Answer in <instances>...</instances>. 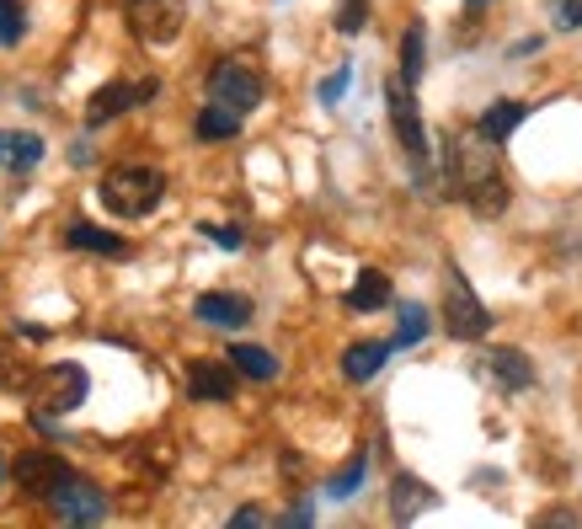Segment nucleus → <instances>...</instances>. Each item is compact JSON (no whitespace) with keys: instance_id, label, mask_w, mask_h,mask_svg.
<instances>
[{"instance_id":"f257e3e1","label":"nucleus","mask_w":582,"mask_h":529,"mask_svg":"<svg viewBox=\"0 0 582 529\" xmlns=\"http://www.w3.org/2000/svg\"><path fill=\"white\" fill-rule=\"evenodd\" d=\"M444 187L476 219H497L513 204V183H508V172L497 160V145L481 139V134H460L449 145V156H444Z\"/></svg>"},{"instance_id":"f03ea898","label":"nucleus","mask_w":582,"mask_h":529,"mask_svg":"<svg viewBox=\"0 0 582 529\" xmlns=\"http://www.w3.org/2000/svg\"><path fill=\"white\" fill-rule=\"evenodd\" d=\"M96 198H102V209L118 219H145L160 209V198H166V172H155V166H113V172H102V187H96Z\"/></svg>"},{"instance_id":"7ed1b4c3","label":"nucleus","mask_w":582,"mask_h":529,"mask_svg":"<svg viewBox=\"0 0 582 529\" xmlns=\"http://www.w3.org/2000/svg\"><path fill=\"white\" fill-rule=\"evenodd\" d=\"M385 107H391V128H396V139H401V151H406V160H412V172L428 177V156H433L428 128H423V113H417V96H412V86H406L401 75L385 86Z\"/></svg>"},{"instance_id":"20e7f679","label":"nucleus","mask_w":582,"mask_h":529,"mask_svg":"<svg viewBox=\"0 0 582 529\" xmlns=\"http://www.w3.org/2000/svg\"><path fill=\"white\" fill-rule=\"evenodd\" d=\"M444 326H449V338H460V343H476V338H487V326H491L487 305L476 300L470 279H465L455 262H449V273H444Z\"/></svg>"},{"instance_id":"39448f33","label":"nucleus","mask_w":582,"mask_h":529,"mask_svg":"<svg viewBox=\"0 0 582 529\" xmlns=\"http://www.w3.org/2000/svg\"><path fill=\"white\" fill-rule=\"evenodd\" d=\"M128 32L150 49H166L183 38V22H187V0H128Z\"/></svg>"},{"instance_id":"423d86ee","label":"nucleus","mask_w":582,"mask_h":529,"mask_svg":"<svg viewBox=\"0 0 582 529\" xmlns=\"http://www.w3.org/2000/svg\"><path fill=\"white\" fill-rule=\"evenodd\" d=\"M262 96H268V81L246 60H219L209 70V102H219V107H236L246 118L251 107H262Z\"/></svg>"},{"instance_id":"0eeeda50","label":"nucleus","mask_w":582,"mask_h":529,"mask_svg":"<svg viewBox=\"0 0 582 529\" xmlns=\"http://www.w3.org/2000/svg\"><path fill=\"white\" fill-rule=\"evenodd\" d=\"M86 391H92V374L81 370V364H49V370L38 374V406H43V417H64V412H75V406H86Z\"/></svg>"},{"instance_id":"6e6552de","label":"nucleus","mask_w":582,"mask_h":529,"mask_svg":"<svg viewBox=\"0 0 582 529\" xmlns=\"http://www.w3.org/2000/svg\"><path fill=\"white\" fill-rule=\"evenodd\" d=\"M11 481L28 492V498H49L60 481H70L75 470H70V460L64 455H54V449H22L17 460H11Z\"/></svg>"},{"instance_id":"1a4fd4ad","label":"nucleus","mask_w":582,"mask_h":529,"mask_svg":"<svg viewBox=\"0 0 582 529\" xmlns=\"http://www.w3.org/2000/svg\"><path fill=\"white\" fill-rule=\"evenodd\" d=\"M43 502L54 508V519H64V525H102L107 519V492L92 487V481H81V476L60 481Z\"/></svg>"},{"instance_id":"9d476101","label":"nucleus","mask_w":582,"mask_h":529,"mask_svg":"<svg viewBox=\"0 0 582 529\" xmlns=\"http://www.w3.org/2000/svg\"><path fill=\"white\" fill-rule=\"evenodd\" d=\"M155 92H160L155 81H107V86H102V92H92V102H86V128L113 124L118 113L139 107V102H150Z\"/></svg>"},{"instance_id":"9b49d317","label":"nucleus","mask_w":582,"mask_h":529,"mask_svg":"<svg viewBox=\"0 0 582 529\" xmlns=\"http://www.w3.org/2000/svg\"><path fill=\"white\" fill-rule=\"evenodd\" d=\"M187 396H193V402H230V396H236V370H230V359H193V364H187Z\"/></svg>"},{"instance_id":"f8f14e48","label":"nucleus","mask_w":582,"mask_h":529,"mask_svg":"<svg viewBox=\"0 0 582 529\" xmlns=\"http://www.w3.org/2000/svg\"><path fill=\"white\" fill-rule=\"evenodd\" d=\"M193 315L204 321V326H219V332H236L251 321V300L236 294V289H209V294H198L193 300Z\"/></svg>"},{"instance_id":"ddd939ff","label":"nucleus","mask_w":582,"mask_h":529,"mask_svg":"<svg viewBox=\"0 0 582 529\" xmlns=\"http://www.w3.org/2000/svg\"><path fill=\"white\" fill-rule=\"evenodd\" d=\"M523 118H529V107L508 96V102H491L487 113H481V124H476V134H481V139H491V145H508V139L519 134V124H523Z\"/></svg>"},{"instance_id":"4468645a","label":"nucleus","mask_w":582,"mask_h":529,"mask_svg":"<svg viewBox=\"0 0 582 529\" xmlns=\"http://www.w3.org/2000/svg\"><path fill=\"white\" fill-rule=\"evenodd\" d=\"M64 247L96 251V257H128V241L113 236V230H102V225H92V219H75V225L64 230Z\"/></svg>"},{"instance_id":"2eb2a0df","label":"nucleus","mask_w":582,"mask_h":529,"mask_svg":"<svg viewBox=\"0 0 582 529\" xmlns=\"http://www.w3.org/2000/svg\"><path fill=\"white\" fill-rule=\"evenodd\" d=\"M481 364H487V370L497 374V380H502L508 391H529V385H534V364L523 359L519 348H491Z\"/></svg>"},{"instance_id":"dca6fc26","label":"nucleus","mask_w":582,"mask_h":529,"mask_svg":"<svg viewBox=\"0 0 582 529\" xmlns=\"http://www.w3.org/2000/svg\"><path fill=\"white\" fill-rule=\"evenodd\" d=\"M423 70H428V28L423 22H406V32H401V81L417 92Z\"/></svg>"},{"instance_id":"f3484780","label":"nucleus","mask_w":582,"mask_h":529,"mask_svg":"<svg viewBox=\"0 0 582 529\" xmlns=\"http://www.w3.org/2000/svg\"><path fill=\"white\" fill-rule=\"evenodd\" d=\"M385 359H391V343H353L342 353V374L353 385H364V380H374V374L385 370Z\"/></svg>"},{"instance_id":"a211bd4d","label":"nucleus","mask_w":582,"mask_h":529,"mask_svg":"<svg viewBox=\"0 0 582 529\" xmlns=\"http://www.w3.org/2000/svg\"><path fill=\"white\" fill-rule=\"evenodd\" d=\"M423 508H433L428 487H423L417 476H396V481H391V519H401V525H406V519H417Z\"/></svg>"},{"instance_id":"6ab92c4d","label":"nucleus","mask_w":582,"mask_h":529,"mask_svg":"<svg viewBox=\"0 0 582 529\" xmlns=\"http://www.w3.org/2000/svg\"><path fill=\"white\" fill-rule=\"evenodd\" d=\"M225 359H230V370L246 374V380H262V385H268V380H278V359L268 353V348H257V343H236Z\"/></svg>"},{"instance_id":"aec40b11","label":"nucleus","mask_w":582,"mask_h":529,"mask_svg":"<svg viewBox=\"0 0 582 529\" xmlns=\"http://www.w3.org/2000/svg\"><path fill=\"white\" fill-rule=\"evenodd\" d=\"M380 305H391V279L380 268H364L358 283L347 289V311H380Z\"/></svg>"},{"instance_id":"412c9836","label":"nucleus","mask_w":582,"mask_h":529,"mask_svg":"<svg viewBox=\"0 0 582 529\" xmlns=\"http://www.w3.org/2000/svg\"><path fill=\"white\" fill-rule=\"evenodd\" d=\"M241 113H236V107H219V102H209V107H204V113H198V139H236V134H241Z\"/></svg>"},{"instance_id":"4be33fe9","label":"nucleus","mask_w":582,"mask_h":529,"mask_svg":"<svg viewBox=\"0 0 582 529\" xmlns=\"http://www.w3.org/2000/svg\"><path fill=\"white\" fill-rule=\"evenodd\" d=\"M364 476H368V449H353V460H347V466H342L337 476L326 481V498L347 502L353 492H358V487H364Z\"/></svg>"},{"instance_id":"5701e85b","label":"nucleus","mask_w":582,"mask_h":529,"mask_svg":"<svg viewBox=\"0 0 582 529\" xmlns=\"http://www.w3.org/2000/svg\"><path fill=\"white\" fill-rule=\"evenodd\" d=\"M38 160H43V139H38V134H22V128L6 134V166H11V172H32Z\"/></svg>"},{"instance_id":"b1692460","label":"nucleus","mask_w":582,"mask_h":529,"mask_svg":"<svg viewBox=\"0 0 582 529\" xmlns=\"http://www.w3.org/2000/svg\"><path fill=\"white\" fill-rule=\"evenodd\" d=\"M423 338H428V305L412 300V305H401V326H396V343L391 348H417Z\"/></svg>"},{"instance_id":"393cba45","label":"nucleus","mask_w":582,"mask_h":529,"mask_svg":"<svg viewBox=\"0 0 582 529\" xmlns=\"http://www.w3.org/2000/svg\"><path fill=\"white\" fill-rule=\"evenodd\" d=\"M28 38V6L22 0H0V49H17Z\"/></svg>"},{"instance_id":"a878e982","label":"nucleus","mask_w":582,"mask_h":529,"mask_svg":"<svg viewBox=\"0 0 582 529\" xmlns=\"http://www.w3.org/2000/svg\"><path fill=\"white\" fill-rule=\"evenodd\" d=\"M368 28V0H342L337 6V32L342 38H358Z\"/></svg>"},{"instance_id":"bb28decb","label":"nucleus","mask_w":582,"mask_h":529,"mask_svg":"<svg viewBox=\"0 0 582 529\" xmlns=\"http://www.w3.org/2000/svg\"><path fill=\"white\" fill-rule=\"evenodd\" d=\"M204 236L215 241V247H225V251H241V225H204Z\"/></svg>"},{"instance_id":"cd10ccee","label":"nucleus","mask_w":582,"mask_h":529,"mask_svg":"<svg viewBox=\"0 0 582 529\" xmlns=\"http://www.w3.org/2000/svg\"><path fill=\"white\" fill-rule=\"evenodd\" d=\"M347 81H353V70H347V64H337V70L321 81V102H337V96L347 92Z\"/></svg>"},{"instance_id":"c85d7f7f","label":"nucleus","mask_w":582,"mask_h":529,"mask_svg":"<svg viewBox=\"0 0 582 529\" xmlns=\"http://www.w3.org/2000/svg\"><path fill=\"white\" fill-rule=\"evenodd\" d=\"M555 17H561V28H582V0H561Z\"/></svg>"},{"instance_id":"c756f323","label":"nucleus","mask_w":582,"mask_h":529,"mask_svg":"<svg viewBox=\"0 0 582 529\" xmlns=\"http://www.w3.org/2000/svg\"><path fill=\"white\" fill-rule=\"evenodd\" d=\"M230 525H268V514H262V508H236Z\"/></svg>"},{"instance_id":"7c9ffc66","label":"nucleus","mask_w":582,"mask_h":529,"mask_svg":"<svg viewBox=\"0 0 582 529\" xmlns=\"http://www.w3.org/2000/svg\"><path fill=\"white\" fill-rule=\"evenodd\" d=\"M310 519H315V514H310V502H294V508L283 514V525H310Z\"/></svg>"},{"instance_id":"2f4dec72","label":"nucleus","mask_w":582,"mask_h":529,"mask_svg":"<svg viewBox=\"0 0 582 529\" xmlns=\"http://www.w3.org/2000/svg\"><path fill=\"white\" fill-rule=\"evenodd\" d=\"M481 11H487V0H465V17H470V22H476Z\"/></svg>"},{"instance_id":"473e14b6","label":"nucleus","mask_w":582,"mask_h":529,"mask_svg":"<svg viewBox=\"0 0 582 529\" xmlns=\"http://www.w3.org/2000/svg\"><path fill=\"white\" fill-rule=\"evenodd\" d=\"M0 160H6V134H0Z\"/></svg>"},{"instance_id":"72a5a7b5","label":"nucleus","mask_w":582,"mask_h":529,"mask_svg":"<svg viewBox=\"0 0 582 529\" xmlns=\"http://www.w3.org/2000/svg\"><path fill=\"white\" fill-rule=\"evenodd\" d=\"M0 481H6V455H0Z\"/></svg>"}]
</instances>
